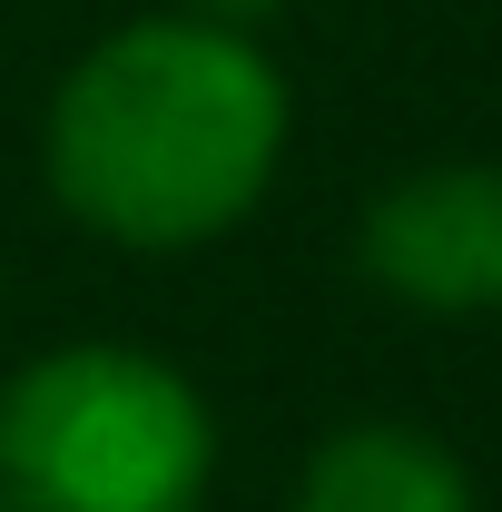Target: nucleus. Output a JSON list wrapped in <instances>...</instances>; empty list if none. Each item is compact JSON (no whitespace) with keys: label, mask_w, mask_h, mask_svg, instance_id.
Here are the masks:
<instances>
[{"label":"nucleus","mask_w":502,"mask_h":512,"mask_svg":"<svg viewBox=\"0 0 502 512\" xmlns=\"http://www.w3.org/2000/svg\"><path fill=\"white\" fill-rule=\"evenodd\" d=\"M286 138L296 99L256 30L158 10L60 69L40 119V178L60 217L99 247L197 256L266 207Z\"/></svg>","instance_id":"nucleus-1"},{"label":"nucleus","mask_w":502,"mask_h":512,"mask_svg":"<svg viewBox=\"0 0 502 512\" xmlns=\"http://www.w3.org/2000/svg\"><path fill=\"white\" fill-rule=\"evenodd\" d=\"M217 414L158 345L79 335L0 384V503L10 512H207Z\"/></svg>","instance_id":"nucleus-2"},{"label":"nucleus","mask_w":502,"mask_h":512,"mask_svg":"<svg viewBox=\"0 0 502 512\" xmlns=\"http://www.w3.org/2000/svg\"><path fill=\"white\" fill-rule=\"evenodd\" d=\"M355 266L384 306L434 325L502 316V168L493 158H434L414 178L365 197Z\"/></svg>","instance_id":"nucleus-3"},{"label":"nucleus","mask_w":502,"mask_h":512,"mask_svg":"<svg viewBox=\"0 0 502 512\" xmlns=\"http://www.w3.org/2000/svg\"><path fill=\"white\" fill-rule=\"evenodd\" d=\"M286 512H483V493H473V463L434 424L355 414V424L315 434Z\"/></svg>","instance_id":"nucleus-4"},{"label":"nucleus","mask_w":502,"mask_h":512,"mask_svg":"<svg viewBox=\"0 0 502 512\" xmlns=\"http://www.w3.org/2000/svg\"><path fill=\"white\" fill-rule=\"evenodd\" d=\"M0 512H10V503H0Z\"/></svg>","instance_id":"nucleus-5"}]
</instances>
